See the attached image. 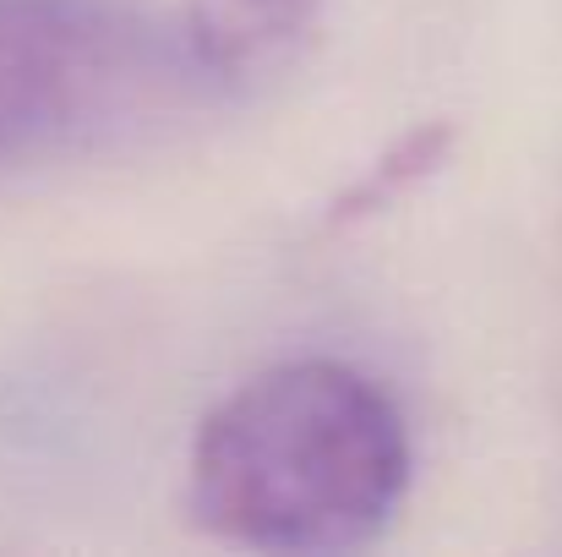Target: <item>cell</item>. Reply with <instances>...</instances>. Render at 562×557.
<instances>
[{
  "label": "cell",
  "instance_id": "cell-1",
  "mask_svg": "<svg viewBox=\"0 0 562 557\" xmlns=\"http://www.w3.org/2000/svg\"><path fill=\"white\" fill-rule=\"evenodd\" d=\"M409 492L393 393L350 361H284L218 399L187 459L191 520L257 553H350Z\"/></svg>",
  "mask_w": 562,
  "mask_h": 557
},
{
  "label": "cell",
  "instance_id": "cell-2",
  "mask_svg": "<svg viewBox=\"0 0 562 557\" xmlns=\"http://www.w3.org/2000/svg\"><path fill=\"white\" fill-rule=\"evenodd\" d=\"M191 88L143 0H0V181L115 143Z\"/></svg>",
  "mask_w": 562,
  "mask_h": 557
},
{
  "label": "cell",
  "instance_id": "cell-3",
  "mask_svg": "<svg viewBox=\"0 0 562 557\" xmlns=\"http://www.w3.org/2000/svg\"><path fill=\"white\" fill-rule=\"evenodd\" d=\"M323 0H187L176 16L191 88L246 93L284 71Z\"/></svg>",
  "mask_w": 562,
  "mask_h": 557
},
{
  "label": "cell",
  "instance_id": "cell-4",
  "mask_svg": "<svg viewBox=\"0 0 562 557\" xmlns=\"http://www.w3.org/2000/svg\"><path fill=\"white\" fill-rule=\"evenodd\" d=\"M437 154H442V132H415L409 143H398V148L382 159V170H372L367 181L356 186V197H350V208H345V213H367V208H376V202L398 197L404 186L437 159Z\"/></svg>",
  "mask_w": 562,
  "mask_h": 557
}]
</instances>
